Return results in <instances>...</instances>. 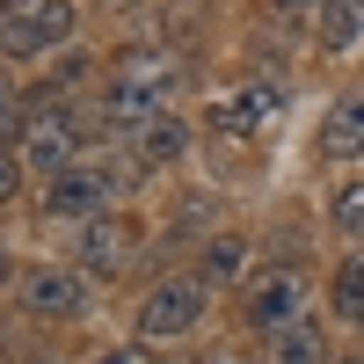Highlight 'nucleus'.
I'll return each instance as SVG.
<instances>
[{
  "label": "nucleus",
  "mask_w": 364,
  "mask_h": 364,
  "mask_svg": "<svg viewBox=\"0 0 364 364\" xmlns=\"http://www.w3.org/2000/svg\"><path fill=\"white\" fill-rule=\"evenodd\" d=\"M58 219H102V204H109V175L102 168H66L51 182V197H44Z\"/></svg>",
  "instance_id": "8"
},
{
  "label": "nucleus",
  "mask_w": 364,
  "mask_h": 364,
  "mask_svg": "<svg viewBox=\"0 0 364 364\" xmlns=\"http://www.w3.org/2000/svg\"><path fill=\"white\" fill-rule=\"evenodd\" d=\"M336 364H364V357H336Z\"/></svg>",
  "instance_id": "23"
},
{
  "label": "nucleus",
  "mask_w": 364,
  "mask_h": 364,
  "mask_svg": "<svg viewBox=\"0 0 364 364\" xmlns=\"http://www.w3.org/2000/svg\"><path fill=\"white\" fill-rule=\"evenodd\" d=\"M277 109H284V80H248V87H233V95L204 102V132L211 139H255Z\"/></svg>",
  "instance_id": "2"
},
{
  "label": "nucleus",
  "mask_w": 364,
  "mask_h": 364,
  "mask_svg": "<svg viewBox=\"0 0 364 364\" xmlns=\"http://www.w3.org/2000/svg\"><path fill=\"white\" fill-rule=\"evenodd\" d=\"M22 306L44 314V321H73L87 306V277L80 269H29L22 277Z\"/></svg>",
  "instance_id": "6"
},
{
  "label": "nucleus",
  "mask_w": 364,
  "mask_h": 364,
  "mask_svg": "<svg viewBox=\"0 0 364 364\" xmlns=\"http://www.w3.org/2000/svg\"><path fill=\"white\" fill-rule=\"evenodd\" d=\"M0 284H8V255H0Z\"/></svg>",
  "instance_id": "21"
},
{
  "label": "nucleus",
  "mask_w": 364,
  "mask_h": 364,
  "mask_svg": "<svg viewBox=\"0 0 364 364\" xmlns=\"http://www.w3.org/2000/svg\"><path fill=\"white\" fill-rule=\"evenodd\" d=\"M161 95H168V80H117V87H102V117H109V124L146 132L154 109H161Z\"/></svg>",
  "instance_id": "10"
},
{
  "label": "nucleus",
  "mask_w": 364,
  "mask_h": 364,
  "mask_svg": "<svg viewBox=\"0 0 364 364\" xmlns=\"http://www.w3.org/2000/svg\"><path fill=\"white\" fill-rule=\"evenodd\" d=\"M299 314H306V277H299L291 262L262 269V277L240 291V321L262 328V336H269V328H284V321H299Z\"/></svg>",
  "instance_id": "5"
},
{
  "label": "nucleus",
  "mask_w": 364,
  "mask_h": 364,
  "mask_svg": "<svg viewBox=\"0 0 364 364\" xmlns=\"http://www.w3.org/2000/svg\"><path fill=\"white\" fill-rule=\"evenodd\" d=\"M328 314L350 321V328H364V262H343L336 269V284H328Z\"/></svg>",
  "instance_id": "14"
},
{
  "label": "nucleus",
  "mask_w": 364,
  "mask_h": 364,
  "mask_svg": "<svg viewBox=\"0 0 364 364\" xmlns=\"http://www.w3.org/2000/svg\"><path fill=\"white\" fill-rule=\"evenodd\" d=\"M80 146H87V117H80V109H44L37 124L22 132V161L58 182V175L80 161Z\"/></svg>",
  "instance_id": "3"
},
{
  "label": "nucleus",
  "mask_w": 364,
  "mask_h": 364,
  "mask_svg": "<svg viewBox=\"0 0 364 364\" xmlns=\"http://www.w3.org/2000/svg\"><path fill=\"white\" fill-rule=\"evenodd\" d=\"M132 248H139V226H124V219H87V233H80V277H117V269L132 262Z\"/></svg>",
  "instance_id": "7"
},
{
  "label": "nucleus",
  "mask_w": 364,
  "mask_h": 364,
  "mask_svg": "<svg viewBox=\"0 0 364 364\" xmlns=\"http://www.w3.org/2000/svg\"><path fill=\"white\" fill-rule=\"evenodd\" d=\"M197 321H204V284L197 277H161L139 299V314H132L139 343H175V336H190Z\"/></svg>",
  "instance_id": "1"
},
{
  "label": "nucleus",
  "mask_w": 364,
  "mask_h": 364,
  "mask_svg": "<svg viewBox=\"0 0 364 364\" xmlns=\"http://www.w3.org/2000/svg\"><path fill=\"white\" fill-rule=\"evenodd\" d=\"M132 146H139V161H146V168H175L182 154H190V124H175V117H154L146 132H132Z\"/></svg>",
  "instance_id": "12"
},
{
  "label": "nucleus",
  "mask_w": 364,
  "mask_h": 364,
  "mask_svg": "<svg viewBox=\"0 0 364 364\" xmlns=\"http://www.w3.org/2000/svg\"><path fill=\"white\" fill-rule=\"evenodd\" d=\"M73 22H80V8H73V0H37V8L8 15V29H0V51L29 66V58H44L51 44H66V37H73Z\"/></svg>",
  "instance_id": "4"
},
{
  "label": "nucleus",
  "mask_w": 364,
  "mask_h": 364,
  "mask_svg": "<svg viewBox=\"0 0 364 364\" xmlns=\"http://www.w3.org/2000/svg\"><path fill=\"white\" fill-rule=\"evenodd\" d=\"M328 219H336V233L364 240V182H343V190L328 197Z\"/></svg>",
  "instance_id": "16"
},
{
  "label": "nucleus",
  "mask_w": 364,
  "mask_h": 364,
  "mask_svg": "<svg viewBox=\"0 0 364 364\" xmlns=\"http://www.w3.org/2000/svg\"><path fill=\"white\" fill-rule=\"evenodd\" d=\"M314 37H321L328 51H350V44L364 37V0H328V8L314 15Z\"/></svg>",
  "instance_id": "13"
},
{
  "label": "nucleus",
  "mask_w": 364,
  "mask_h": 364,
  "mask_svg": "<svg viewBox=\"0 0 364 364\" xmlns=\"http://www.w3.org/2000/svg\"><path fill=\"white\" fill-rule=\"evenodd\" d=\"M8 117H15V109H8V95H0V139H8Z\"/></svg>",
  "instance_id": "20"
},
{
  "label": "nucleus",
  "mask_w": 364,
  "mask_h": 364,
  "mask_svg": "<svg viewBox=\"0 0 364 364\" xmlns=\"http://www.w3.org/2000/svg\"><path fill=\"white\" fill-rule=\"evenodd\" d=\"M15 190H22V168H15L8 154H0V204H15Z\"/></svg>",
  "instance_id": "17"
},
{
  "label": "nucleus",
  "mask_w": 364,
  "mask_h": 364,
  "mask_svg": "<svg viewBox=\"0 0 364 364\" xmlns=\"http://www.w3.org/2000/svg\"><path fill=\"white\" fill-rule=\"evenodd\" d=\"M269 8H277V15H321L328 0H269Z\"/></svg>",
  "instance_id": "18"
},
{
  "label": "nucleus",
  "mask_w": 364,
  "mask_h": 364,
  "mask_svg": "<svg viewBox=\"0 0 364 364\" xmlns=\"http://www.w3.org/2000/svg\"><path fill=\"white\" fill-rule=\"evenodd\" d=\"M95 364H154L146 350H109V357H95Z\"/></svg>",
  "instance_id": "19"
},
{
  "label": "nucleus",
  "mask_w": 364,
  "mask_h": 364,
  "mask_svg": "<svg viewBox=\"0 0 364 364\" xmlns=\"http://www.w3.org/2000/svg\"><path fill=\"white\" fill-rule=\"evenodd\" d=\"M262 357H269V364H321V357H328L321 321L299 314V321H284V328H269V336H262Z\"/></svg>",
  "instance_id": "11"
},
{
  "label": "nucleus",
  "mask_w": 364,
  "mask_h": 364,
  "mask_svg": "<svg viewBox=\"0 0 364 364\" xmlns=\"http://www.w3.org/2000/svg\"><path fill=\"white\" fill-rule=\"evenodd\" d=\"M240 255H248V248H240L233 233L204 240V255H197V284H233V277H240Z\"/></svg>",
  "instance_id": "15"
},
{
  "label": "nucleus",
  "mask_w": 364,
  "mask_h": 364,
  "mask_svg": "<svg viewBox=\"0 0 364 364\" xmlns=\"http://www.w3.org/2000/svg\"><path fill=\"white\" fill-rule=\"evenodd\" d=\"M321 154L328 161H364V87L321 117Z\"/></svg>",
  "instance_id": "9"
},
{
  "label": "nucleus",
  "mask_w": 364,
  "mask_h": 364,
  "mask_svg": "<svg viewBox=\"0 0 364 364\" xmlns=\"http://www.w3.org/2000/svg\"><path fill=\"white\" fill-rule=\"evenodd\" d=\"M0 8H15V15H22V0H0Z\"/></svg>",
  "instance_id": "22"
}]
</instances>
